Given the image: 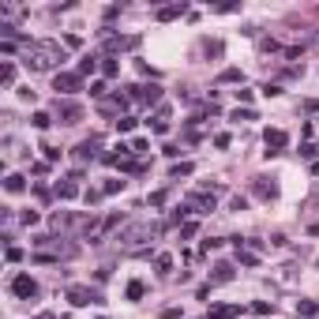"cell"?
Instances as JSON below:
<instances>
[{"label": "cell", "instance_id": "6da1fadb", "mask_svg": "<svg viewBox=\"0 0 319 319\" xmlns=\"http://www.w3.org/2000/svg\"><path fill=\"white\" fill-rule=\"evenodd\" d=\"M60 60H64V49L56 42H26V49H23V64L30 72H49Z\"/></svg>", "mask_w": 319, "mask_h": 319}, {"label": "cell", "instance_id": "7a4b0ae2", "mask_svg": "<svg viewBox=\"0 0 319 319\" xmlns=\"http://www.w3.org/2000/svg\"><path fill=\"white\" fill-rule=\"evenodd\" d=\"M68 301L75 308H86V304H102V293L90 285H68Z\"/></svg>", "mask_w": 319, "mask_h": 319}, {"label": "cell", "instance_id": "3957f363", "mask_svg": "<svg viewBox=\"0 0 319 319\" xmlns=\"http://www.w3.org/2000/svg\"><path fill=\"white\" fill-rule=\"evenodd\" d=\"M53 90H56V98H60V94L68 98V94L83 90V75H79V72H60V75L53 79Z\"/></svg>", "mask_w": 319, "mask_h": 319}, {"label": "cell", "instance_id": "277c9868", "mask_svg": "<svg viewBox=\"0 0 319 319\" xmlns=\"http://www.w3.org/2000/svg\"><path fill=\"white\" fill-rule=\"evenodd\" d=\"M147 237H154V226H150V221H139V226H128L117 240H120V244H128V248H135V244H143Z\"/></svg>", "mask_w": 319, "mask_h": 319}, {"label": "cell", "instance_id": "5b68a950", "mask_svg": "<svg viewBox=\"0 0 319 319\" xmlns=\"http://www.w3.org/2000/svg\"><path fill=\"white\" fill-rule=\"evenodd\" d=\"M12 293L19 297V301H30V297H38V282L30 274H15L12 278Z\"/></svg>", "mask_w": 319, "mask_h": 319}, {"label": "cell", "instance_id": "8992f818", "mask_svg": "<svg viewBox=\"0 0 319 319\" xmlns=\"http://www.w3.org/2000/svg\"><path fill=\"white\" fill-rule=\"evenodd\" d=\"M263 143H267V158H270V154H282V150H285L289 135H285L282 128H267V132H263Z\"/></svg>", "mask_w": 319, "mask_h": 319}, {"label": "cell", "instance_id": "52a82bcc", "mask_svg": "<svg viewBox=\"0 0 319 319\" xmlns=\"http://www.w3.org/2000/svg\"><path fill=\"white\" fill-rule=\"evenodd\" d=\"M56 117H60L64 124H79V120H83V105L64 98V102H56Z\"/></svg>", "mask_w": 319, "mask_h": 319}, {"label": "cell", "instance_id": "ba28073f", "mask_svg": "<svg viewBox=\"0 0 319 319\" xmlns=\"http://www.w3.org/2000/svg\"><path fill=\"white\" fill-rule=\"evenodd\" d=\"M132 98H139L143 105H158L162 102V86L150 83V86H132Z\"/></svg>", "mask_w": 319, "mask_h": 319}, {"label": "cell", "instance_id": "9c48e42d", "mask_svg": "<svg viewBox=\"0 0 319 319\" xmlns=\"http://www.w3.org/2000/svg\"><path fill=\"white\" fill-rule=\"evenodd\" d=\"M98 150H102V139H98V135H90V139H83L79 147H75V162H90V158H98Z\"/></svg>", "mask_w": 319, "mask_h": 319}, {"label": "cell", "instance_id": "30bf717a", "mask_svg": "<svg viewBox=\"0 0 319 319\" xmlns=\"http://www.w3.org/2000/svg\"><path fill=\"white\" fill-rule=\"evenodd\" d=\"M233 263H226V259H221V263H214V270H210V285H226V282H233Z\"/></svg>", "mask_w": 319, "mask_h": 319}, {"label": "cell", "instance_id": "8fae6325", "mask_svg": "<svg viewBox=\"0 0 319 319\" xmlns=\"http://www.w3.org/2000/svg\"><path fill=\"white\" fill-rule=\"evenodd\" d=\"M188 207H196V214H207V210H214V192H196V196L188 199Z\"/></svg>", "mask_w": 319, "mask_h": 319}, {"label": "cell", "instance_id": "7c38bea8", "mask_svg": "<svg viewBox=\"0 0 319 319\" xmlns=\"http://www.w3.org/2000/svg\"><path fill=\"white\" fill-rule=\"evenodd\" d=\"M252 192H256L259 199H274V196H278V184H274V180H267V177H256Z\"/></svg>", "mask_w": 319, "mask_h": 319}, {"label": "cell", "instance_id": "4fadbf2b", "mask_svg": "<svg viewBox=\"0 0 319 319\" xmlns=\"http://www.w3.org/2000/svg\"><path fill=\"white\" fill-rule=\"evenodd\" d=\"M237 315H240V304H214L207 319H237Z\"/></svg>", "mask_w": 319, "mask_h": 319}, {"label": "cell", "instance_id": "5bb4252c", "mask_svg": "<svg viewBox=\"0 0 319 319\" xmlns=\"http://www.w3.org/2000/svg\"><path fill=\"white\" fill-rule=\"evenodd\" d=\"M75 196H79V180L68 177V180H60V184H56V199H75Z\"/></svg>", "mask_w": 319, "mask_h": 319}, {"label": "cell", "instance_id": "9a60e30c", "mask_svg": "<svg viewBox=\"0 0 319 319\" xmlns=\"http://www.w3.org/2000/svg\"><path fill=\"white\" fill-rule=\"evenodd\" d=\"M150 128L158 132V135H166V132H169V109H166V105H162V109L154 113V124H150Z\"/></svg>", "mask_w": 319, "mask_h": 319}, {"label": "cell", "instance_id": "2e32d148", "mask_svg": "<svg viewBox=\"0 0 319 319\" xmlns=\"http://www.w3.org/2000/svg\"><path fill=\"white\" fill-rule=\"evenodd\" d=\"M177 15H184V4H169V8H158V19H162V23H169V19H177Z\"/></svg>", "mask_w": 319, "mask_h": 319}, {"label": "cell", "instance_id": "e0dca14e", "mask_svg": "<svg viewBox=\"0 0 319 319\" xmlns=\"http://www.w3.org/2000/svg\"><path fill=\"white\" fill-rule=\"evenodd\" d=\"M4 188H8V192H12V196H19V192H23V188H26V180H23V177H19V173H12V177H8V180H4Z\"/></svg>", "mask_w": 319, "mask_h": 319}, {"label": "cell", "instance_id": "ac0fdd59", "mask_svg": "<svg viewBox=\"0 0 319 319\" xmlns=\"http://www.w3.org/2000/svg\"><path fill=\"white\" fill-rule=\"evenodd\" d=\"M218 79H221V83H240L244 75H240V68H226V72H221Z\"/></svg>", "mask_w": 319, "mask_h": 319}, {"label": "cell", "instance_id": "d6986e66", "mask_svg": "<svg viewBox=\"0 0 319 319\" xmlns=\"http://www.w3.org/2000/svg\"><path fill=\"white\" fill-rule=\"evenodd\" d=\"M188 173H192V162H180V166H173V169H169V177H173V180H180V177H188Z\"/></svg>", "mask_w": 319, "mask_h": 319}, {"label": "cell", "instance_id": "ffe728a7", "mask_svg": "<svg viewBox=\"0 0 319 319\" xmlns=\"http://www.w3.org/2000/svg\"><path fill=\"white\" fill-rule=\"evenodd\" d=\"M154 267H158L162 274H169V270H173V256H166V252H162L158 259H154Z\"/></svg>", "mask_w": 319, "mask_h": 319}, {"label": "cell", "instance_id": "44dd1931", "mask_svg": "<svg viewBox=\"0 0 319 319\" xmlns=\"http://www.w3.org/2000/svg\"><path fill=\"white\" fill-rule=\"evenodd\" d=\"M94 68H98V60H94V56H83L79 60V75H94Z\"/></svg>", "mask_w": 319, "mask_h": 319}, {"label": "cell", "instance_id": "7402d4cb", "mask_svg": "<svg viewBox=\"0 0 319 319\" xmlns=\"http://www.w3.org/2000/svg\"><path fill=\"white\" fill-rule=\"evenodd\" d=\"M49 124H53V117H49L45 109H38V113H34V128H49Z\"/></svg>", "mask_w": 319, "mask_h": 319}, {"label": "cell", "instance_id": "603a6c76", "mask_svg": "<svg viewBox=\"0 0 319 319\" xmlns=\"http://www.w3.org/2000/svg\"><path fill=\"white\" fill-rule=\"evenodd\" d=\"M120 188H124V180H105V184H102V196H117Z\"/></svg>", "mask_w": 319, "mask_h": 319}, {"label": "cell", "instance_id": "cb8c5ba5", "mask_svg": "<svg viewBox=\"0 0 319 319\" xmlns=\"http://www.w3.org/2000/svg\"><path fill=\"white\" fill-rule=\"evenodd\" d=\"M128 301H143V282H128Z\"/></svg>", "mask_w": 319, "mask_h": 319}, {"label": "cell", "instance_id": "d4e9b609", "mask_svg": "<svg viewBox=\"0 0 319 319\" xmlns=\"http://www.w3.org/2000/svg\"><path fill=\"white\" fill-rule=\"evenodd\" d=\"M237 259H240L244 267H259V256H256V252H237Z\"/></svg>", "mask_w": 319, "mask_h": 319}, {"label": "cell", "instance_id": "484cf974", "mask_svg": "<svg viewBox=\"0 0 319 319\" xmlns=\"http://www.w3.org/2000/svg\"><path fill=\"white\" fill-rule=\"evenodd\" d=\"M12 79H15V68H12V64H4V68H0V83L12 86Z\"/></svg>", "mask_w": 319, "mask_h": 319}, {"label": "cell", "instance_id": "4316f807", "mask_svg": "<svg viewBox=\"0 0 319 319\" xmlns=\"http://www.w3.org/2000/svg\"><path fill=\"white\" fill-rule=\"evenodd\" d=\"M132 128H135V117H120V120H117V132H120V135H128Z\"/></svg>", "mask_w": 319, "mask_h": 319}, {"label": "cell", "instance_id": "83f0119b", "mask_svg": "<svg viewBox=\"0 0 319 319\" xmlns=\"http://www.w3.org/2000/svg\"><path fill=\"white\" fill-rule=\"evenodd\" d=\"M8 263H19V259H23V248H15V244H8Z\"/></svg>", "mask_w": 319, "mask_h": 319}, {"label": "cell", "instance_id": "f1b7e54d", "mask_svg": "<svg viewBox=\"0 0 319 319\" xmlns=\"http://www.w3.org/2000/svg\"><path fill=\"white\" fill-rule=\"evenodd\" d=\"M312 312H315L312 301H297V315H312Z\"/></svg>", "mask_w": 319, "mask_h": 319}, {"label": "cell", "instance_id": "f546056e", "mask_svg": "<svg viewBox=\"0 0 319 319\" xmlns=\"http://www.w3.org/2000/svg\"><path fill=\"white\" fill-rule=\"evenodd\" d=\"M233 120H256V109H237Z\"/></svg>", "mask_w": 319, "mask_h": 319}, {"label": "cell", "instance_id": "4dcf8cb0", "mask_svg": "<svg viewBox=\"0 0 319 319\" xmlns=\"http://www.w3.org/2000/svg\"><path fill=\"white\" fill-rule=\"evenodd\" d=\"M64 45H68V49H79L83 38H79V34H68V38H64Z\"/></svg>", "mask_w": 319, "mask_h": 319}, {"label": "cell", "instance_id": "1f68e13d", "mask_svg": "<svg viewBox=\"0 0 319 319\" xmlns=\"http://www.w3.org/2000/svg\"><path fill=\"white\" fill-rule=\"evenodd\" d=\"M150 207H166V192H150Z\"/></svg>", "mask_w": 319, "mask_h": 319}, {"label": "cell", "instance_id": "d6a6232c", "mask_svg": "<svg viewBox=\"0 0 319 319\" xmlns=\"http://www.w3.org/2000/svg\"><path fill=\"white\" fill-rule=\"evenodd\" d=\"M196 229H199L196 221H184V226H180V237H196Z\"/></svg>", "mask_w": 319, "mask_h": 319}, {"label": "cell", "instance_id": "836d02e7", "mask_svg": "<svg viewBox=\"0 0 319 319\" xmlns=\"http://www.w3.org/2000/svg\"><path fill=\"white\" fill-rule=\"evenodd\" d=\"M214 147H221V150L229 147V132H218V135H214Z\"/></svg>", "mask_w": 319, "mask_h": 319}, {"label": "cell", "instance_id": "e575fe53", "mask_svg": "<svg viewBox=\"0 0 319 319\" xmlns=\"http://www.w3.org/2000/svg\"><path fill=\"white\" fill-rule=\"evenodd\" d=\"M132 154H147V139H132Z\"/></svg>", "mask_w": 319, "mask_h": 319}, {"label": "cell", "instance_id": "d590c367", "mask_svg": "<svg viewBox=\"0 0 319 319\" xmlns=\"http://www.w3.org/2000/svg\"><path fill=\"white\" fill-rule=\"evenodd\" d=\"M203 49H207V56H218V53H221V42H207Z\"/></svg>", "mask_w": 319, "mask_h": 319}, {"label": "cell", "instance_id": "8d00e7d4", "mask_svg": "<svg viewBox=\"0 0 319 319\" xmlns=\"http://www.w3.org/2000/svg\"><path fill=\"white\" fill-rule=\"evenodd\" d=\"M263 94H267V98H278V94H282V86H274V83H267V86H263Z\"/></svg>", "mask_w": 319, "mask_h": 319}, {"label": "cell", "instance_id": "74e56055", "mask_svg": "<svg viewBox=\"0 0 319 319\" xmlns=\"http://www.w3.org/2000/svg\"><path fill=\"white\" fill-rule=\"evenodd\" d=\"M102 72H105V75L113 79V75H117V60H105V64H102Z\"/></svg>", "mask_w": 319, "mask_h": 319}, {"label": "cell", "instance_id": "f35d334b", "mask_svg": "<svg viewBox=\"0 0 319 319\" xmlns=\"http://www.w3.org/2000/svg\"><path fill=\"white\" fill-rule=\"evenodd\" d=\"M45 150V162H56V158H60V150H56V147H42Z\"/></svg>", "mask_w": 319, "mask_h": 319}, {"label": "cell", "instance_id": "ab89813d", "mask_svg": "<svg viewBox=\"0 0 319 319\" xmlns=\"http://www.w3.org/2000/svg\"><path fill=\"white\" fill-rule=\"evenodd\" d=\"M301 109H304V113H315V109H319V102H312V98H304V102H301Z\"/></svg>", "mask_w": 319, "mask_h": 319}, {"label": "cell", "instance_id": "60d3db41", "mask_svg": "<svg viewBox=\"0 0 319 319\" xmlns=\"http://www.w3.org/2000/svg\"><path fill=\"white\" fill-rule=\"evenodd\" d=\"M256 315H270V304L267 301H256Z\"/></svg>", "mask_w": 319, "mask_h": 319}, {"label": "cell", "instance_id": "b9f144b4", "mask_svg": "<svg viewBox=\"0 0 319 319\" xmlns=\"http://www.w3.org/2000/svg\"><path fill=\"white\" fill-rule=\"evenodd\" d=\"M162 319H180V308H166V312H162Z\"/></svg>", "mask_w": 319, "mask_h": 319}, {"label": "cell", "instance_id": "7bdbcfd3", "mask_svg": "<svg viewBox=\"0 0 319 319\" xmlns=\"http://www.w3.org/2000/svg\"><path fill=\"white\" fill-rule=\"evenodd\" d=\"M34 319H56V315L53 312H42V315H34Z\"/></svg>", "mask_w": 319, "mask_h": 319}, {"label": "cell", "instance_id": "ee69618b", "mask_svg": "<svg viewBox=\"0 0 319 319\" xmlns=\"http://www.w3.org/2000/svg\"><path fill=\"white\" fill-rule=\"evenodd\" d=\"M312 233H315V237H319V226H312Z\"/></svg>", "mask_w": 319, "mask_h": 319}]
</instances>
